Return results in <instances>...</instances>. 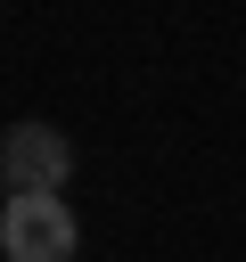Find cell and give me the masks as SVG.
<instances>
[{
    "mask_svg": "<svg viewBox=\"0 0 246 262\" xmlns=\"http://www.w3.org/2000/svg\"><path fill=\"white\" fill-rule=\"evenodd\" d=\"M0 254L8 262H74V213H66V196L57 188H8Z\"/></svg>",
    "mask_w": 246,
    "mask_h": 262,
    "instance_id": "cell-1",
    "label": "cell"
},
{
    "mask_svg": "<svg viewBox=\"0 0 246 262\" xmlns=\"http://www.w3.org/2000/svg\"><path fill=\"white\" fill-rule=\"evenodd\" d=\"M0 172H8V188H66V172H74V139L49 131V123H8V139H0Z\"/></svg>",
    "mask_w": 246,
    "mask_h": 262,
    "instance_id": "cell-2",
    "label": "cell"
}]
</instances>
